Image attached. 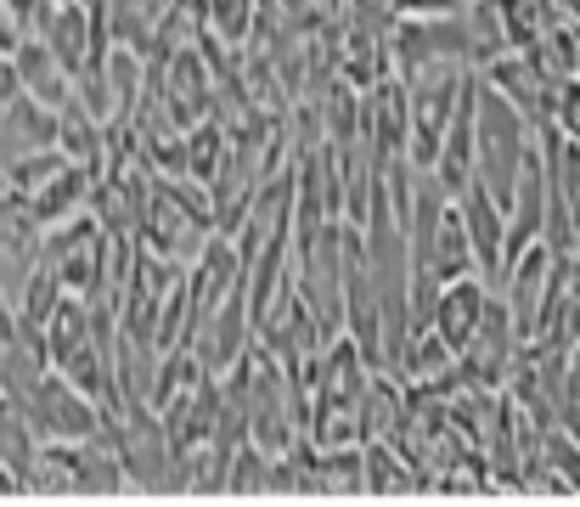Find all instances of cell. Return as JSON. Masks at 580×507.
<instances>
[{"label": "cell", "mask_w": 580, "mask_h": 507, "mask_svg": "<svg viewBox=\"0 0 580 507\" xmlns=\"http://www.w3.org/2000/svg\"><path fill=\"white\" fill-rule=\"evenodd\" d=\"M536 147V125L508 102L496 97L490 84L473 73V181L508 209L513 198V181H519V163L524 152Z\"/></svg>", "instance_id": "obj_1"}, {"label": "cell", "mask_w": 580, "mask_h": 507, "mask_svg": "<svg viewBox=\"0 0 580 507\" xmlns=\"http://www.w3.org/2000/svg\"><path fill=\"white\" fill-rule=\"evenodd\" d=\"M18 406L29 417L34 440H91L102 429V406L86 389H73L62 372H51V367L34 378V389Z\"/></svg>", "instance_id": "obj_2"}, {"label": "cell", "mask_w": 580, "mask_h": 507, "mask_svg": "<svg viewBox=\"0 0 580 507\" xmlns=\"http://www.w3.org/2000/svg\"><path fill=\"white\" fill-rule=\"evenodd\" d=\"M513 350H519V332H513V316L502 305V294L490 288L484 310H479V327L468 332V345L457 350V384L468 389H502L508 384V367H513Z\"/></svg>", "instance_id": "obj_3"}, {"label": "cell", "mask_w": 580, "mask_h": 507, "mask_svg": "<svg viewBox=\"0 0 580 507\" xmlns=\"http://www.w3.org/2000/svg\"><path fill=\"white\" fill-rule=\"evenodd\" d=\"M254 345V321H248V294H242V282L192 327V338H187V350L198 356V367L203 372H231L237 361H242V350Z\"/></svg>", "instance_id": "obj_4"}, {"label": "cell", "mask_w": 580, "mask_h": 507, "mask_svg": "<svg viewBox=\"0 0 580 507\" xmlns=\"http://www.w3.org/2000/svg\"><path fill=\"white\" fill-rule=\"evenodd\" d=\"M457 215H462V231H468V248H473V271L496 288L502 282V242H508V209L496 203L479 181H468L457 198Z\"/></svg>", "instance_id": "obj_5"}, {"label": "cell", "mask_w": 580, "mask_h": 507, "mask_svg": "<svg viewBox=\"0 0 580 507\" xmlns=\"http://www.w3.org/2000/svg\"><path fill=\"white\" fill-rule=\"evenodd\" d=\"M484 84H490V91L496 97H508L530 125H541L547 113H552V91H558V84H547L541 79V68L524 57V51H502V57H496V62H484V68H473Z\"/></svg>", "instance_id": "obj_6"}, {"label": "cell", "mask_w": 580, "mask_h": 507, "mask_svg": "<svg viewBox=\"0 0 580 507\" xmlns=\"http://www.w3.org/2000/svg\"><path fill=\"white\" fill-rule=\"evenodd\" d=\"M429 176H434L451 198L473 181V68H468L462 91H457V108H451V119H446V130H440V147H434V169H429Z\"/></svg>", "instance_id": "obj_7"}, {"label": "cell", "mask_w": 580, "mask_h": 507, "mask_svg": "<svg viewBox=\"0 0 580 507\" xmlns=\"http://www.w3.org/2000/svg\"><path fill=\"white\" fill-rule=\"evenodd\" d=\"M484 299H490V282H484V277H457V282H440V288H434L429 327L446 338V350H451V356L468 345V332L479 327Z\"/></svg>", "instance_id": "obj_8"}, {"label": "cell", "mask_w": 580, "mask_h": 507, "mask_svg": "<svg viewBox=\"0 0 580 507\" xmlns=\"http://www.w3.org/2000/svg\"><path fill=\"white\" fill-rule=\"evenodd\" d=\"M86 203H91V169L86 163H68V158L29 192V215L40 220V231L57 226V220H68V215H79Z\"/></svg>", "instance_id": "obj_9"}, {"label": "cell", "mask_w": 580, "mask_h": 507, "mask_svg": "<svg viewBox=\"0 0 580 507\" xmlns=\"http://www.w3.org/2000/svg\"><path fill=\"white\" fill-rule=\"evenodd\" d=\"M361 474H367V496L372 501H406L423 496L418 468L406 463V451L394 440H361Z\"/></svg>", "instance_id": "obj_10"}, {"label": "cell", "mask_w": 580, "mask_h": 507, "mask_svg": "<svg viewBox=\"0 0 580 507\" xmlns=\"http://www.w3.org/2000/svg\"><path fill=\"white\" fill-rule=\"evenodd\" d=\"M18 79H23L29 102H40V108H62L73 97V79L62 73V62L46 46H23L18 51Z\"/></svg>", "instance_id": "obj_11"}, {"label": "cell", "mask_w": 580, "mask_h": 507, "mask_svg": "<svg viewBox=\"0 0 580 507\" xmlns=\"http://www.w3.org/2000/svg\"><path fill=\"white\" fill-rule=\"evenodd\" d=\"M316 474H321V496L333 501H356L367 496V474H361V440H339V446H316Z\"/></svg>", "instance_id": "obj_12"}, {"label": "cell", "mask_w": 580, "mask_h": 507, "mask_svg": "<svg viewBox=\"0 0 580 507\" xmlns=\"http://www.w3.org/2000/svg\"><path fill=\"white\" fill-rule=\"evenodd\" d=\"M266 457L271 451H260L254 440H242L237 451H231V463H226V479H220V496H266Z\"/></svg>", "instance_id": "obj_13"}, {"label": "cell", "mask_w": 580, "mask_h": 507, "mask_svg": "<svg viewBox=\"0 0 580 507\" xmlns=\"http://www.w3.org/2000/svg\"><path fill=\"white\" fill-rule=\"evenodd\" d=\"M558 429H569L580 440V345H569L563 361V384H558Z\"/></svg>", "instance_id": "obj_14"}, {"label": "cell", "mask_w": 580, "mask_h": 507, "mask_svg": "<svg viewBox=\"0 0 580 507\" xmlns=\"http://www.w3.org/2000/svg\"><path fill=\"white\" fill-rule=\"evenodd\" d=\"M383 12L389 18H451V12H462V0H383Z\"/></svg>", "instance_id": "obj_15"}, {"label": "cell", "mask_w": 580, "mask_h": 507, "mask_svg": "<svg viewBox=\"0 0 580 507\" xmlns=\"http://www.w3.org/2000/svg\"><path fill=\"white\" fill-rule=\"evenodd\" d=\"M0 395H7V389H0Z\"/></svg>", "instance_id": "obj_16"}]
</instances>
